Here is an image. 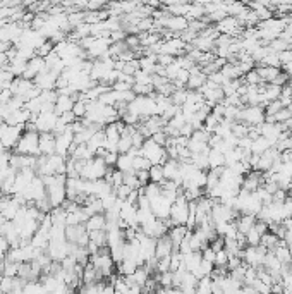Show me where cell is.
<instances>
[{"instance_id": "6da1fadb", "label": "cell", "mask_w": 292, "mask_h": 294, "mask_svg": "<svg viewBox=\"0 0 292 294\" xmlns=\"http://www.w3.org/2000/svg\"><path fill=\"white\" fill-rule=\"evenodd\" d=\"M90 263L95 267V270L98 272L100 279H102L103 282H105L107 279H110V284H112V280L115 279V262L112 260L110 253H108V248H103V249H100L98 253L91 255Z\"/></svg>"}, {"instance_id": "7a4b0ae2", "label": "cell", "mask_w": 292, "mask_h": 294, "mask_svg": "<svg viewBox=\"0 0 292 294\" xmlns=\"http://www.w3.org/2000/svg\"><path fill=\"white\" fill-rule=\"evenodd\" d=\"M16 155H29V157H40V133L24 131L19 143L11 151Z\"/></svg>"}, {"instance_id": "3957f363", "label": "cell", "mask_w": 292, "mask_h": 294, "mask_svg": "<svg viewBox=\"0 0 292 294\" xmlns=\"http://www.w3.org/2000/svg\"><path fill=\"white\" fill-rule=\"evenodd\" d=\"M141 155L151 163V165H163V163L169 160L165 146L155 143L151 138L145 140V143H143V146H141Z\"/></svg>"}, {"instance_id": "277c9868", "label": "cell", "mask_w": 292, "mask_h": 294, "mask_svg": "<svg viewBox=\"0 0 292 294\" xmlns=\"http://www.w3.org/2000/svg\"><path fill=\"white\" fill-rule=\"evenodd\" d=\"M107 172H108V167H107L105 160L102 157H93V158L86 160L79 177L85 181H100L107 176Z\"/></svg>"}, {"instance_id": "5b68a950", "label": "cell", "mask_w": 292, "mask_h": 294, "mask_svg": "<svg viewBox=\"0 0 292 294\" xmlns=\"http://www.w3.org/2000/svg\"><path fill=\"white\" fill-rule=\"evenodd\" d=\"M187 219H189V201L184 198V194H179L177 200L174 201L172 208H171V217H169V222H171V227L174 226H186Z\"/></svg>"}, {"instance_id": "8992f818", "label": "cell", "mask_w": 292, "mask_h": 294, "mask_svg": "<svg viewBox=\"0 0 292 294\" xmlns=\"http://www.w3.org/2000/svg\"><path fill=\"white\" fill-rule=\"evenodd\" d=\"M23 133H24V128L7 126L6 122L0 124V145L4 146L6 151H12L16 148V145L19 143Z\"/></svg>"}, {"instance_id": "52a82bcc", "label": "cell", "mask_w": 292, "mask_h": 294, "mask_svg": "<svg viewBox=\"0 0 292 294\" xmlns=\"http://www.w3.org/2000/svg\"><path fill=\"white\" fill-rule=\"evenodd\" d=\"M239 120L247 124L249 128H258L263 122H267V114H265L263 107H241L239 112Z\"/></svg>"}, {"instance_id": "ba28073f", "label": "cell", "mask_w": 292, "mask_h": 294, "mask_svg": "<svg viewBox=\"0 0 292 294\" xmlns=\"http://www.w3.org/2000/svg\"><path fill=\"white\" fill-rule=\"evenodd\" d=\"M267 249L261 248V246H246L241 253L242 262L246 263L247 267H253V269H260L263 267L265 257H267Z\"/></svg>"}, {"instance_id": "9c48e42d", "label": "cell", "mask_w": 292, "mask_h": 294, "mask_svg": "<svg viewBox=\"0 0 292 294\" xmlns=\"http://www.w3.org/2000/svg\"><path fill=\"white\" fill-rule=\"evenodd\" d=\"M59 120V115L55 112H41L38 115H31V120L29 122L34 124L36 131L40 133H54V128Z\"/></svg>"}, {"instance_id": "30bf717a", "label": "cell", "mask_w": 292, "mask_h": 294, "mask_svg": "<svg viewBox=\"0 0 292 294\" xmlns=\"http://www.w3.org/2000/svg\"><path fill=\"white\" fill-rule=\"evenodd\" d=\"M45 253L49 255L52 262L60 263L64 258L69 257V253H71V243H67V241H50Z\"/></svg>"}, {"instance_id": "8fae6325", "label": "cell", "mask_w": 292, "mask_h": 294, "mask_svg": "<svg viewBox=\"0 0 292 294\" xmlns=\"http://www.w3.org/2000/svg\"><path fill=\"white\" fill-rule=\"evenodd\" d=\"M172 205H174V203L171 200H167L163 194H160L158 198H155V200L150 201V208H151L153 215L158 220H169V217H171Z\"/></svg>"}, {"instance_id": "7c38bea8", "label": "cell", "mask_w": 292, "mask_h": 294, "mask_svg": "<svg viewBox=\"0 0 292 294\" xmlns=\"http://www.w3.org/2000/svg\"><path fill=\"white\" fill-rule=\"evenodd\" d=\"M72 145H74V133L71 126L62 135L55 136V153L60 155V157H69V151H71Z\"/></svg>"}, {"instance_id": "4fadbf2b", "label": "cell", "mask_w": 292, "mask_h": 294, "mask_svg": "<svg viewBox=\"0 0 292 294\" xmlns=\"http://www.w3.org/2000/svg\"><path fill=\"white\" fill-rule=\"evenodd\" d=\"M59 74H55V72L52 71H43L40 72L36 77H34V86H36L40 92H50V90H55V86H57V81H59Z\"/></svg>"}, {"instance_id": "5bb4252c", "label": "cell", "mask_w": 292, "mask_h": 294, "mask_svg": "<svg viewBox=\"0 0 292 294\" xmlns=\"http://www.w3.org/2000/svg\"><path fill=\"white\" fill-rule=\"evenodd\" d=\"M282 133H284V128L282 124H275V122H263L260 126V135L272 143V146L277 145V141L280 140Z\"/></svg>"}, {"instance_id": "9a60e30c", "label": "cell", "mask_w": 292, "mask_h": 294, "mask_svg": "<svg viewBox=\"0 0 292 294\" xmlns=\"http://www.w3.org/2000/svg\"><path fill=\"white\" fill-rule=\"evenodd\" d=\"M206 81H208V76L201 71V67L194 66L189 71V81H187L186 88L189 90V92H199V90L206 85Z\"/></svg>"}, {"instance_id": "2e32d148", "label": "cell", "mask_w": 292, "mask_h": 294, "mask_svg": "<svg viewBox=\"0 0 292 294\" xmlns=\"http://www.w3.org/2000/svg\"><path fill=\"white\" fill-rule=\"evenodd\" d=\"M163 169V177L165 181H172V183H176L177 186L182 184V177H181V163L177 162V160L174 158H169L167 162L162 165Z\"/></svg>"}, {"instance_id": "e0dca14e", "label": "cell", "mask_w": 292, "mask_h": 294, "mask_svg": "<svg viewBox=\"0 0 292 294\" xmlns=\"http://www.w3.org/2000/svg\"><path fill=\"white\" fill-rule=\"evenodd\" d=\"M263 183H265V179H263V174H261V172L249 171L246 176H244L241 189H244V191H247V193H256V189H258L260 186H263Z\"/></svg>"}, {"instance_id": "ac0fdd59", "label": "cell", "mask_w": 292, "mask_h": 294, "mask_svg": "<svg viewBox=\"0 0 292 294\" xmlns=\"http://www.w3.org/2000/svg\"><path fill=\"white\" fill-rule=\"evenodd\" d=\"M36 162H38V157L11 153V163L9 165L19 172V171H24V169H36Z\"/></svg>"}, {"instance_id": "d6986e66", "label": "cell", "mask_w": 292, "mask_h": 294, "mask_svg": "<svg viewBox=\"0 0 292 294\" xmlns=\"http://www.w3.org/2000/svg\"><path fill=\"white\" fill-rule=\"evenodd\" d=\"M43 71H47L45 59L33 57L31 60H28V66H26V71H24L23 77H24V79H28V81H34V77H36Z\"/></svg>"}, {"instance_id": "ffe728a7", "label": "cell", "mask_w": 292, "mask_h": 294, "mask_svg": "<svg viewBox=\"0 0 292 294\" xmlns=\"http://www.w3.org/2000/svg\"><path fill=\"white\" fill-rule=\"evenodd\" d=\"M177 251L174 248L172 241L169 239V236H163L160 239H156V246H155V258L156 260H162V258H171L172 253Z\"/></svg>"}, {"instance_id": "44dd1931", "label": "cell", "mask_w": 292, "mask_h": 294, "mask_svg": "<svg viewBox=\"0 0 292 294\" xmlns=\"http://www.w3.org/2000/svg\"><path fill=\"white\" fill-rule=\"evenodd\" d=\"M33 88H34L33 81H28V79H24V77H16V79L11 83V86H9L11 93L14 95V97H19V98H23L24 95L28 92H31Z\"/></svg>"}, {"instance_id": "7402d4cb", "label": "cell", "mask_w": 292, "mask_h": 294, "mask_svg": "<svg viewBox=\"0 0 292 294\" xmlns=\"http://www.w3.org/2000/svg\"><path fill=\"white\" fill-rule=\"evenodd\" d=\"M55 155V135L41 133L40 135V157H52Z\"/></svg>"}, {"instance_id": "603a6c76", "label": "cell", "mask_w": 292, "mask_h": 294, "mask_svg": "<svg viewBox=\"0 0 292 294\" xmlns=\"http://www.w3.org/2000/svg\"><path fill=\"white\" fill-rule=\"evenodd\" d=\"M189 234H191V231L186 226H174V227L169 229V232H167L169 239L172 241V244H174V248L176 249L179 248V244H181Z\"/></svg>"}, {"instance_id": "cb8c5ba5", "label": "cell", "mask_w": 292, "mask_h": 294, "mask_svg": "<svg viewBox=\"0 0 292 294\" xmlns=\"http://www.w3.org/2000/svg\"><path fill=\"white\" fill-rule=\"evenodd\" d=\"M21 208H23V206L19 205V201H17L16 198L7 196V200H6V203H4V208H2V212H0V215H2L6 220H14Z\"/></svg>"}, {"instance_id": "d4e9b609", "label": "cell", "mask_w": 292, "mask_h": 294, "mask_svg": "<svg viewBox=\"0 0 292 294\" xmlns=\"http://www.w3.org/2000/svg\"><path fill=\"white\" fill-rule=\"evenodd\" d=\"M74 103H76V98L69 97V95H60L57 97V102H55V114L62 115L65 112H72Z\"/></svg>"}, {"instance_id": "484cf974", "label": "cell", "mask_w": 292, "mask_h": 294, "mask_svg": "<svg viewBox=\"0 0 292 294\" xmlns=\"http://www.w3.org/2000/svg\"><path fill=\"white\" fill-rule=\"evenodd\" d=\"M272 253L275 255V258L280 262L282 267H292V251L287 248V244L284 243V241H282V243L278 244Z\"/></svg>"}, {"instance_id": "4316f807", "label": "cell", "mask_w": 292, "mask_h": 294, "mask_svg": "<svg viewBox=\"0 0 292 294\" xmlns=\"http://www.w3.org/2000/svg\"><path fill=\"white\" fill-rule=\"evenodd\" d=\"M85 227H86V231H88V232L105 231V229H107V219H105V214L91 215V217H90L88 220H86Z\"/></svg>"}, {"instance_id": "83f0119b", "label": "cell", "mask_w": 292, "mask_h": 294, "mask_svg": "<svg viewBox=\"0 0 292 294\" xmlns=\"http://www.w3.org/2000/svg\"><path fill=\"white\" fill-rule=\"evenodd\" d=\"M139 60V69L141 71L148 72V74H156V69H158V62H156V55H151V54H146V55H141L138 59Z\"/></svg>"}, {"instance_id": "f1b7e54d", "label": "cell", "mask_w": 292, "mask_h": 294, "mask_svg": "<svg viewBox=\"0 0 292 294\" xmlns=\"http://www.w3.org/2000/svg\"><path fill=\"white\" fill-rule=\"evenodd\" d=\"M255 222H256V217H253V215H239V217L234 220L235 227H237V232L244 236L249 232V229L255 226Z\"/></svg>"}, {"instance_id": "f546056e", "label": "cell", "mask_w": 292, "mask_h": 294, "mask_svg": "<svg viewBox=\"0 0 292 294\" xmlns=\"http://www.w3.org/2000/svg\"><path fill=\"white\" fill-rule=\"evenodd\" d=\"M139 269L136 260H131V258H124L120 263H117V272L120 274V277H131Z\"/></svg>"}, {"instance_id": "4dcf8cb0", "label": "cell", "mask_w": 292, "mask_h": 294, "mask_svg": "<svg viewBox=\"0 0 292 294\" xmlns=\"http://www.w3.org/2000/svg\"><path fill=\"white\" fill-rule=\"evenodd\" d=\"M255 71L258 72V76L261 77V81H263L265 85L272 83L275 77L280 74V69H275V67H267V66H256Z\"/></svg>"}, {"instance_id": "1f68e13d", "label": "cell", "mask_w": 292, "mask_h": 294, "mask_svg": "<svg viewBox=\"0 0 292 294\" xmlns=\"http://www.w3.org/2000/svg\"><path fill=\"white\" fill-rule=\"evenodd\" d=\"M133 155L129 153H122L119 155V158H117V163H115V169L122 174H129V172H134L133 169Z\"/></svg>"}, {"instance_id": "d6a6232c", "label": "cell", "mask_w": 292, "mask_h": 294, "mask_svg": "<svg viewBox=\"0 0 292 294\" xmlns=\"http://www.w3.org/2000/svg\"><path fill=\"white\" fill-rule=\"evenodd\" d=\"M225 167V155L220 153L219 150L210 148L208 151V171L210 169H222Z\"/></svg>"}, {"instance_id": "836d02e7", "label": "cell", "mask_w": 292, "mask_h": 294, "mask_svg": "<svg viewBox=\"0 0 292 294\" xmlns=\"http://www.w3.org/2000/svg\"><path fill=\"white\" fill-rule=\"evenodd\" d=\"M280 243H282V241L278 239V237H277L275 234H273L272 231H268L267 234H263V236H261L260 246H261V248H265V249H267L268 253H272L273 249H275L277 246L280 244Z\"/></svg>"}, {"instance_id": "e575fe53", "label": "cell", "mask_w": 292, "mask_h": 294, "mask_svg": "<svg viewBox=\"0 0 292 294\" xmlns=\"http://www.w3.org/2000/svg\"><path fill=\"white\" fill-rule=\"evenodd\" d=\"M26 66H28V60L21 59V57H14L9 62V71L12 72V76L14 77H23L24 71H26Z\"/></svg>"}, {"instance_id": "d590c367", "label": "cell", "mask_w": 292, "mask_h": 294, "mask_svg": "<svg viewBox=\"0 0 292 294\" xmlns=\"http://www.w3.org/2000/svg\"><path fill=\"white\" fill-rule=\"evenodd\" d=\"M270 148H273L272 143L267 140V138H263V136H258V138H255L253 140V145H251V153H255V155H263L265 151H268Z\"/></svg>"}, {"instance_id": "8d00e7d4", "label": "cell", "mask_w": 292, "mask_h": 294, "mask_svg": "<svg viewBox=\"0 0 292 294\" xmlns=\"http://www.w3.org/2000/svg\"><path fill=\"white\" fill-rule=\"evenodd\" d=\"M82 284H97V282H103L102 279H100L98 272L95 270V267L88 263V265L82 269Z\"/></svg>"}, {"instance_id": "74e56055", "label": "cell", "mask_w": 292, "mask_h": 294, "mask_svg": "<svg viewBox=\"0 0 292 294\" xmlns=\"http://www.w3.org/2000/svg\"><path fill=\"white\" fill-rule=\"evenodd\" d=\"M88 234H90V243L98 246L100 249L107 248V231H95V232H88Z\"/></svg>"}, {"instance_id": "f35d334b", "label": "cell", "mask_w": 292, "mask_h": 294, "mask_svg": "<svg viewBox=\"0 0 292 294\" xmlns=\"http://www.w3.org/2000/svg\"><path fill=\"white\" fill-rule=\"evenodd\" d=\"M148 172H150V183H153V184H163L165 183L162 165H151Z\"/></svg>"}, {"instance_id": "ab89813d", "label": "cell", "mask_w": 292, "mask_h": 294, "mask_svg": "<svg viewBox=\"0 0 292 294\" xmlns=\"http://www.w3.org/2000/svg\"><path fill=\"white\" fill-rule=\"evenodd\" d=\"M212 287H213L212 277H203L198 280V286H196L194 294H212Z\"/></svg>"}, {"instance_id": "60d3db41", "label": "cell", "mask_w": 292, "mask_h": 294, "mask_svg": "<svg viewBox=\"0 0 292 294\" xmlns=\"http://www.w3.org/2000/svg\"><path fill=\"white\" fill-rule=\"evenodd\" d=\"M86 109H88V102L81 100V98H76V103H74L72 114L76 115V119H77V120L85 119V115H86Z\"/></svg>"}, {"instance_id": "b9f144b4", "label": "cell", "mask_w": 292, "mask_h": 294, "mask_svg": "<svg viewBox=\"0 0 292 294\" xmlns=\"http://www.w3.org/2000/svg\"><path fill=\"white\" fill-rule=\"evenodd\" d=\"M134 85H145V86H153V76L148 74L145 71H136V74H134Z\"/></svg>"}, {"instance_id": "7bdbcfd3", "label": "cell", "mask_w": 292, "mask_h": 294, "mask_svg": "<svg viewBox=\"0 0 292 294\" xmlns=\"http://www.w3.org/2000/svg\"><path fill=\"white\" fill-rule=\"evenodd\" d=\"M242 81H244V85H246V86H260V85H263V81H261V77L258 76V72H256L255 69L247 72V74H244Z\"/></svg>"}, {"instance_id": "ee69618b", "label": "cell", "mask_w": 292, "mask_h": 294, "mask_svg": "<svg viewBox=\"0 0 292 294\" xmlns=\"http://www.w3.org/2000/svg\"><path fill=\"white\" fill-rule=\"evenodd\" d=\"M151 163L143 157V155H138V157L133 158V169L134 172H139V171H150Z\"/></svg>"}, {"instance_id": "f6af8a7d", "label": "cell", "mask_w": 292, "mask_h": 294, "mask_svg": "<svg viewBox=\"0 0 292 294\" xmlns=\"http://www.w3.org/2000/svg\"><path fill=\"white\" fill-rule=\"evenodd\" d=\"M124 184L131 188L133 191H139L141 189V184H139L136 172H129V174H124Z\"/></svg>"}, {"instance_id": "bcb514c9", "label": "cell", "mask_w": 292, "mask_h": 294, "mask_svg": "<svg viewBox=\"0 0 292 294\" xmlns=\"http://www.w3.org/2000/svg\"><path fill=\"white\" fill-rule=\"evenodd\" d=\"M229 258H230V255L225 251V249H222V251L215 255V267L217 269H227Z\"/></svg>"}, {"instance_id": "7dc6e473", "label": "cell", "mask_w": 292, "mask_h": 294, "mask_svg": "<svg viewBox=\"0 0 292 294\" xmlns=\"http://www.w3.org/2000/svg\"><path fill=\"white\" fill-rule=\"evenodd\" d=\"M260 241H261V234L256 231L255 226H253L249 229V232L246 234V244L247 246H260Z\"/></svg>"}, {"instance_id": "c3c4849f", "label": "cell", "mask_w": 292, "mask_h": 294, "mask_svg": "<svg viewBox=\"0 0 292 294\" xmlns=\"http://www.w3.org/2000/svg\"><path fill=\"white\" fill-rule=\"evenodd\" d=\"M19 265L21 263H12V262H6V270H4V275L11 279H16L17 274H19Z\"/></svg>"}, {"instance_id": "681fc988", "label": "cell", "mask_w": 292, "mask_h": 294, "mask_svg": "<svg viewBox=\"0 0 292 294\" xmlns=\"http://www.w3.org/2000/svg\"><path fill=\"white\" fill-rule=\"evenodd\" d=\"M131 193H133V189L128 188V186H126V184H122L120 188H117V189H115L117 198H119V200H122V201L128 200V198L131 196Z\"/></svg>"}, {"instance_id": "f907efd6", "label": "cell", "mask_w": 292, "mask_h": 294, "mask_svg": "<svg viewBox=\"0 0 292 294\" xmlns=\"http://www.w3.org/2000/svg\"><path fill=\"white\" fill-rule=\"evenodd\" d=\"M256 280V269H253V267H247L246 269V274H244V286H251L253 282Z\"/></svg>"}, {"instance_id": "816d5d0a", "label": "cell", "mask_w": 292, "mask_h": 294, "mask_svg": "<svg viewBox=\"0 0 292 294\" xmlns=\"http://www.w3.org/2000/svg\"><path fill=\"white\" fill-rule=\"evenodd\" d=\"M12 284H14V279L6 277V275H4V277L0 279V291H2L4 294H9L11 292V289H12Z\"/></svg>"}, {"instance_id": "f5cc1de1", "label": "cell", "mask_w": 292, "mask_h": 294, "mask_svg": "<svg viewBox=\"0 0 292 294\" xmlns=\"http://www.w3.org/2000/svg\"><path fill=\"white\" fill-rule=\"evenodd\" d=\"M9 251H11V243L4 236H0V258H6Z\"/></svg>"}, {"instance_id": "db71d44e", "label": "cell", "mask_w": 292, "mask_h": 294, "mask_svg": "<svg viewBox=\"0 0 292 294\" xmlns=\"http://www.w3.org/2000/svg\"><path fill=\"white\" fill-rule=\"evenodd\" d=\"M133 86L134 85L126 83V81H117L115 85H112V90H114V92H131V90H133Z\"/></svg>"}, {"instance_id": "11a10c76", "label": "cell", "mask_w": 292, "mask_h": 294, "mask_svg": "<svg viewBox=\"0 0 292 294\" xmlns=\"http://www.w3.org/2000/svg\"><path fill=\"white\" fill-rule=\"evenodd\" d=\"M210 248L213 249L215 253H219V251H222V249L225 248V241H224V237H215V239L212 241L210 243Z\"/></svg>"}, {"instance_id": "9f6ffc18", "label": "cell", "mask_w": 292, "mask_h": 294, "mask_svg": "<svg viewBox=\"0 0 292 294\" xmlns=\"http://www.w3.org/2000/svg\"><path fill=\"white\" fill-rule=\"evenodd\" d=\"M215 251H213V249L210 248V246H206V248L203 249L201 251V257H203V260H206V262H210V263H213V265H215Z\"/></svg>"}, {"instance_id": "6f0895ef", "label": "cell", "mask_w": 292, "mask_h": 294, "mask_svg": "<svg viewBox=\"0 0 292 294\" xmlns=\"http://www.w3.org/2000/svg\"><path fill=\"white\" fill-rule=\"evenodd\" d=\"M242 258L241 257H230L229 258V263H227V270L229 272H232V270H235L237 267H241L242 265Z\"/></svg>"}, {"instance_id": "680465c9", "label": "cell", "mask_w": 292, "mask_h": 294, "mask_svg": "<svg viewBox=\"0 0 292 294\" xmlns=\"http://www.w3.org/2000/svg\"><path fill=\"white\" fill-rule=\"evenodd\" d=\"M98 294H115L114 291V286L110 282H100V289H98Z\"/></svg>"}, {"instance_id": "91938a15", "label": "cell", "mask_w": 292, "mask_h": 294, "mask_svg": "<svg viewBox=\"0 0 292 294\" xmlns=\"http://www.w3.org/2000/svg\"><path fill=\"white\" fill-rule=\"evenodd\" d=\"M284 227H285L287 234H292V217H290V219H287V220H284Z\"/></svg>"}, {"instance_id": "94428289", "label": "cell", "mask_w": 292, "mask_h": 294, "mask_svg": "<svg viewBox=\"0 0 292 294\" xmlns=\"http://www.w3.org/2000/svg\"><path fill=\"white\" fill-rule=\"evenodd\" d=\"M4 270H6V258H0V279L4 277Z\"/></svg>"}, {"instance_id": "6125c7cd", "label": "cell", "mask_w": 292, "mask_h": 294, "mask_svg": "<svg viewBox=\"0 0 292 294\" xmlns=\"http://www.w3.org/2000/svg\"><path fill=\"white\" fill-rule=\"evenodd\" d=\"M6 200H7V196H2V194H0V212H2V208H4V203H6Z\"/></svg>"}, {"instance_id": "be15d7a7", "label": "cell", "mask_w": 292, "mask_h": 294, "mask_svg": "<svg viewBox=\"0 0 292 294\" xmlns=\"http://www.w3.org/2000/svg\"><path fill=\"white\" fill-rule=\"evenodd\" d=\"M6 222H7V220H6V219H4V217H2V215H0V229H2V226H4V224H6Z\"/></svg>"}, {"instance_id": "e7e4bbea", "label": "cell", "mask_w": 292, "mask_h": 294, "mask_svg": "<svg viewBox=\"0 0 292 294\" xmlns=\"http://www.w3.org/2000/svg\"><path fill=\"white\" fill-rule=\"evenodd\" d=\"M289 198H290V200H292V193H290V194H289Z\"/></svg>"}]
</instances>
